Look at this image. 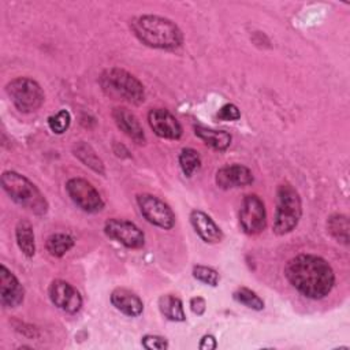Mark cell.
<instances>
[{
	"mask_svg": "<svg viewBox=\"0 0 350 350\" xmlns=\"http://www.w3.org/2000/svg\"><path fill=\"white\" fill-rule=\"evenodd\" d=\"M284 276L298 293L310 299L327 297L335 284V273L329 262L310 253L290 258L284 267Z\"/></svg>",
	"mask_w": 350,
	"mask_h": 350,
	"instance_id": "1",
	"label": "cell"
},
{
	"mask_svg": "<svg viewBox=\"0 0 350 350\" xmlns=\"http://www.w3.org/2000/svg\"><path fill=\"white\" fill-rule=\"evenodd\" d=\"M134 36L146 46L154 49H176L183 44V33L168 18L159 15H138L130 21Z\"/></svg>",
	"mask_w": 350,
	"mask_h": 350,
	"instance_id": "2",
	"label": "cell"
},
{
	"mask_svg": "<svg viewBox=\"0 0 350 350\" xmlns=\"http://www.w3.org/2000/svg\"><path fill=\"white\" fill-rule=\"evenodd\" d=\"M1 186L12 201L29 212L38 216L48 212L46 198L25 175L16 171H4L1 174Z\"/></svg>",
	"mask_w": 350,
	"mask_h": 350,
	"instance_id": "3",
	"label": "cell"
},
{
	"mask_svg": "<svg viewBox=\"0 0 350 350\" xmlns=\"http://www.w3.org/2000/svg\"><path fill=\"white\" fill-rule=\"evenodd\" d=\"M100 85L105 94L138 105L145 100L142 82L120 67H111L101 72Z\"/></svg>",
	"mask_w": 350,
	"mask_h": 350,
	"instance_id": "4",
	"label": "cell"
},
{
	"mask_svg": "<svg viewBox=\"0 0 350 350\" xmlns=\"http://www.w3.org/2000/svg\"><path fill=\"white\" fill-rule=\"evenodd\" d=\"M302 216V202L299 193L290 185L283 183L276 190V209L272 230L276 235L291 232Z\"/></svg>",
	"mask_w": 350,
	"mask_h": 350,
	"instance_id": "5",
	"label": "cell"
},
{
	"mask_svg": "<svg viewBox=\"0 0 350 350\" xmlns=\"http://www.w3.org/2000/svg\"><path fill=\"white\" fill-rule=\"evenodd\" d=\"M5 92L19 112L30 113L37 111L44 100L45 94L42 88L31 78L16 77L5 85Z\"/></svg>",
	"mask_w": 350,
	"mask_h": 350,
	"instance_id": "6",
	"label": "cell"
},
{
	"mask_svg": "<svg viewBox=\"0 0 350 350\" xmlns=\"http://www.w3.org/2000/svg\"><path fill=\"white\" fill-rule=\"evenodd\" d=\"M66 191L72 202L88 213H97L104 208V201L98 190L83 178H70L66 182Z\"/></svg>",
	"mask_w": 350,
	"mask_h": 350,
	"instance_id": "7",
	"label": "cell"
},
{
	"mask_svg": "<svg viewBox=\"0 0 350 350\" xmlns=\"http://www.w3.org/2000/svg\"><path fill=\"white\" fill-rule=\"evenodd\" d=\"M137 204L141 215L150 224L164 230H171L174 227L175 213L171 206L159 197L149 193H142L137 196Z\"/></svg>",
	"mask_w": 350,
	"mask_h": 350,
	"instance_id": "8",
	"label": "cell"
},
{
	"mask_svg": "<svg viewBox=\"0 0 350 350\" xmlns=\"http://www.w3.org/2000/svg\"><path fill=\"white\" fill-rule=\"evenodd\" d=\"M239 226L247 235L260 234L267 226V212L257 194H246L239 208Z\"/></svg>",
	"mask_w": 350,
	"mask_h": 350,
	"instance_id": "9",
	"label": "cell"
},
{
	"mask_svg": "<svg viewBox=\"0 0 350 350\" xmlns=\"http://www.w3.org/2000/svg\"><path fill=\"white\" fill-rule=\"evenodd\" d=\"M104 232L107 237L129 249H139L145 243V235L142 230L133 221L124 219H108L104 224Z\"/></svg>",
	"mask_w": 350,
	"mask_h": 350,
	"instance_id": "10",
	"label": "cell"
},
{
	"mask_svg": "<svg viewBox=\"0 0 350 350\" xmlns=\"http://www.w3.org/2000/svg\"><path fill=\"white\" fill-rule=\"evenodd\" d=\"M48 294L52 304L66 313L74 314L82 308V297L79 291L66 280H53L49 284Z\"/></svg>",
	"mask_w": 350,
	"mask_h": 350,
	"instance_id": "11",
	"label": "cell"
},
{
	"mask_svg": "<svg viewBox=\"0 0 350 350\" xmlns=\"http://www.w3.org/2000/svg\"><path fill=\"white\" fill-rule=\"evenodd\" d=\"M148 122L153 133L165 139H179L182 137V126L178 119L164 108H153L148 113Z\"/></svg>",
	"mask_w": 350,
	"mask_h": 350,
	"instance_id": "12",
	"label": "cell"
},
{
	"mask_svg": "<svg viewBox=\"0 0 350 350\" xmlns=\"http://www.w3.org/2000/svg\"><path fill=\"white\" fill-rule=\"evenodd\" d=\"M254 180L252 171L243 164H230L217 170L215 182L223 190L245 187Z\"/></svg>",
	"mask_w": 350,
	"mask_h": 350,
	"instance_id": "13",
	"label": "cell"
},
{
	"mask_svg": "<svg viewBox=\"0 0 350 350\" xmlns=\"http://www.w3.org/2000/svg\"><path fill=\"white\" fill-rule=\"evenodd\" d=\"M25 288L18 278L1 264L0 267V299L4 308H16L23 302Z\"/></svg>",
	"mask_w": 350,
	"mask_h": 350,
	"instance_id": "14",
	"label": "cell"
},
{
	"mask_svg": "<svg viewBox=\"0 0 350 350\" xmlns=\"http://www.w3.org/2000/svg\"><path fill=\"white\" fill-rule=\"evenodd\" d=\"M112 118L116 126L134 142L145 144V133L138 118L126 107H115L112 109Z\"/></svg>",
	"mask_w": 350,
	"mask_h": 350,
	"instance_id": "15",
	"label": "cell"
},
{
	"mask_svg": "<svg viewBox=\"0 0 350 350\" xmlns=\"http://www.w3.org/2000/svg\"><path fill=\"white\" fill-rule=\"evenodd\" d=\"M190 223L194 231L205 243H217L223 239V232L220 227L213 221V219L208 213L200 209L191 211Z\"/></svg>",
	"mask_w": 350,
	"mask_h": 350,
	"instance_id": "16",
	"label": "cell"
},
{
	"mask_svg": "<svg viewBox=\"0 0 350 350\" xmlns=\"http://www.w3.org/2000/svg\"><path fill=\"white\" fill-rule=\"evenodd\" d=\"M111 304L120 313L130 317H137L144 312V302L141 298L124 287H118L111 293Z\"/></svg>",
	"mask_w": 350,
	"mask_h": 350,
	"instance_id": "17",
	"label": "cell"
},
{
	"mask_svg": "<svg viewBox=\"0 0 350 350\" xmlns=\"http://www.w3.org/2000/svg\"><path fill=\"white\" fill-rule=\"evenodd\" d=\"M72 153L81 163H83L92 171H94L100 175H105V168H104L103 160L98 157L96 150L88 142H85V141L75 142L72 145Z\"/></svg>",
	"mask_w": 350,
	"mask_h": 350,
	"instance_id": "18",
	"label": "cell"
},
{
	"mask_svg": "<svg viewBox=\"0 0 350 350\" xmlns=\"http://www.w3.org/2000/svg\"><path fill=\"white\" fill-rule=\"evenodd\" d=\"M196 135L215 150H226L231 144V134L224 130H213L204 126L194 127Z\"/></svg>",
	"mask_w": 350,
	"mask_h": 350,
	"instance_id": "19",
	"label": "cell"
},
{
	"mask_svg": "<svg viewBox=\"0 0 350 350\" xmlns=\"http://www.w3.org/2000/svg\"><path fill=\"white\" fill-rule=\"evenodd\" d=\"M159 309L161 314L171 321H185L186 314L183 302L174 294H164L159 298Z\"/></svg>",
	"mask_w": 350,
	"mask_h": 350,
	"instance_id": "20",
	"label": "cell"
},
{
	"mask_svg": "<svg viewBox=\"0 0 350 350\" xmlns=\"http://www.w3.org/2000/svg\"><path fill=\"white\" fill-rule=\"evenodd\" d=\"M16 243L21 252L26 257H33L36 253V241H34V231L31 224L27 220H21L15 228Z\"/></svg>",
	"mask_w": 350,
	"mask_h": 350,
	"instance_id": "21",
	"label": "cell"
},
{
	"mask_svg": "<svg viewBox=\"0 0 350 350\" xmlns=\"http://www.w3.org/2000/svg\"><path fill=\"white\" fill-rule=\"evenodd\" d=\"M327 230L336 242L345 246L349 245V219L346 215H331L327 220Z\"/></svg>",
	"mask_w": 350,
	"mask_h": 350,
	"instance_id": "22",
	"label": "cell"
},
{
	"mask_svg": "<svg viewBox=\"0 0 350 350\" xmlns=\"http://www.w3.org/2000/svg\"><path fill=\"white\" fill-rule=\"evenodd\" d=\"M45 246L51 256L63 257L74 246V239L68 234L55 232L46 238Z\"/></svg>",
	"mask_w": 350,
	"mask_h": 350,
	"instance_id": "23",
	"label": "cell"
},
{
	"mask_svg": "<svg viewBox=\"0 0 350 350\" xmlns=\"http://www.w3.org/2000/svg\"><path fill=\"white\" fill-rule=\"evenodd\" d=\"M179 165H180V170L185 174V176L190 178L194 174V171L198 170L201 165V157H200L198 152L193 148L182 149V152L179 154Z\"/></svg>",
	"mask_w": 350,
	"mask_h": 350,
	"instance_id": "24",
	"label": "cell"
},
{
	"mask_svg": "<svg viewBox=\"0 0 350 350\" xmlns=\"http://www.w3.org/2000/svg\"><path fill=\"white\" fill-rule=\"evenodd\" d=\"M234 299L242 305H245L249 309L253 310H262L264 309V301L258 297V294L247 287H239L232 294Z\"/></svg>",
	"mask_w": 350,
	"mask_h": 350,
	"instance_id": "25",
	"label": "cell"
},
{
	"mask_svg": "<svg viewBox=\"0 0 350 350\" xmlns=\"http://www.w3.org/2000/svg\"><path fill=\"white\" fill-rule=\"evenodd\" d=\"M71 123V115L67 109H60L57 113L48 118V126L52 133L63 134L67 131Z\"/></svg>",
	"mask_w": 350,
	"mask_h": 350,
	"instance_id": "26",
	"label": "cell"
},
{
	"mask_svg": "<svg viewBox=\"0 0 350 350\" xmlns=\"http://www.w3.org/2000/svg\"><path fill=\"white\" fill-rule=\"evenodd\" d=\"M193 276L208 284V286H212V287H216L219 284V280H220V276H219V272L211 267H206V265H194L193 267Z\"/></svg>",
	"mask_w": 350,
	"mask_h": 350,
	"instance_id": "27",
	"label": "cell"
},
{
	"mask_svg": "<svg viewBox=\"0 0 350 350\" xmlns=\"http://www.w3.org/2000/svg\"><path fill=\"white\" fill-rule=\"evenodd\" d=\"M141 345L146 350H164L168 347V340L159 335H145L141 339Z\"/></svg>",
	"mask_w": 350,
	"mask_h": 350,
	"instance_id": "28",
	"label": "cell"
},
{
	"mask_svg": "<svg viewBox=\"0 0 350 350\" xmlns=\"http://www.w3.org/2000/svg\"><path fill=\"white\" fill-rule=\"evenodd\" d=\"M216 116L224 122H234L241 118V112L235 104H226L219 109Z\"/></svg>",
	"mask_w": 350,
	"mask_h": 350,
	"instance_id": "29",
	"label": "cell"
},
{
	"mask_svg": "<svg viewBox=\"0 0 350 350\" xmlns=\"http://www.w3.org/2000/svg\"><path fill=\"white\" fill-rule=\"evenodd\" d=\"M190 309H191V312L194 313V314H197V316H201V314H204L205 313V310H206V302H205V299L202 298V297H193L191 299H190Z\"/></svg>",
	"mask_w": 350,
	"mask_h": 350,
	"instance_id": "30",
	"label": "cell"
},
{
	"mask_svg": "<svg viewBox=\"0 0 350 350\" xmlns=\"http://www.w3.org/2000/svg\"><path fill=\"white\" fill-rule=\"evenodd\" d=\"M216 346H217L216 339L212 335H204L198 345V347L202 350H212V349H216Z\"/></svg>",
	"mask_w": 350,
	"mask_h": 350,
	"instance_id": "31",
	"label": "cell"
}]
</instances>
